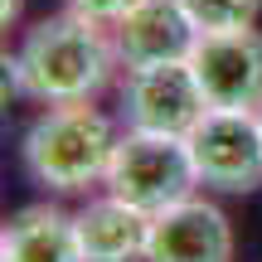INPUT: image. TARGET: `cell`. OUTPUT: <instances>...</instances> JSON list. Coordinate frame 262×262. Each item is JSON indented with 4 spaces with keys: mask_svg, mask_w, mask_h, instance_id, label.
Returning <instances> with one entry per match:
<instances>
[{
    "mask_svg": "<svg viewBox=\"0 0 262 262\" xmlns=\"http://www.w3.org/2000/svg\"><path fill=\"white\" fill-rule=\"evenodd\" d=\"M117 68H122V58L112 44V25L63 10V15L25 29L15 58H5V88L44 107L93 102L112 83Z\"/></svg>",
    "mask_w": 262,
    "mask_h": 262,
    "instance_id": "obj_1",
    "label": "cell"
},
{
    "mask_svg": "<svg viewBox=\"0 0 262 262\" xmlns=\"http://www.w3.org/2000/svg\"><path fill=\"white\" fill-rule=\"evenodd\" d=\"M112 150L117 131L93 102L49 107L29 122L25 141H19V160H25L29 180L54 194H88L93 185H102Z\"/></svg>",
    "mask_w": 262,
    "mask_h": 262,
    "instance_id": "obj_2",
    "label": "cell"
},
{
    "mask_svg": "<svg viewBox=\"0 0 262 262\" xmlns=\"http://www.w3.org/2000/svg\"><path fill=\"white\" fill-rule=\"evenodd\" d=\"M107 194H117L122 204L141 209V214H165L170 204L194 194L199 170L189 156L185 136H156V131H126L117 136L112 165H107Z\"/></svg>",
    "mask_w": 262,
    "mask_h": 262,
    "instance_id": "obj_3",
    "label": "cell"
},
{
    "mask_svg": "<svg viewBox=\"0 0 262 262\" xmlns=\"http://www.w3.org/2000/svg\"><path fill=\"white\" fill-rule=\"evenodd\" d=\"M199 185L219 194H253L262 189V112H214L189 131Z\"/></svg>",
    "mask_w": 262,
    "mask_h": 262,
    "instance_id": "obj_4",
    "label": "cell"
},
{
    "mask_svg": "<svg viewBox=\"0 0 262 262\" xmlns=\"http://www.w3.org/2000/svg\"><path fill=\"white\" fill-rule=\"evenodd\" d=\"M122 117H126V131L189 136V131L209 117V97H204V88H199L189 58L126 73L122 78Z\"/></svg>",
    "mask_w": 262,
    "mask_h": 262,
    "instance_id": "obj_5",
    "label": "cell"
},
{
    "mask_svg": "<svg viewBox=\"0 0 262 262\" xmlns=\"http://www.w3.org/2000/svg\"><path fill=\"white\" fill-rule=\"evenodd\" d=\"M189 68H194L214 112H262V34L257 29L199 34Z\"/></svg>",
    "mask_w": 262,
    "mask_h": 262,
    "instance_id": "obj_6",
    "label": "cell"
},
{
    "mask_svg": "<svg viewBox=\"0 0 262 262\" xmlns=\"http://www.w3.org/2000/svg\"><path fill=\"white\" fill-rule=\"evenodd\" d=\"M112 44H117L122 68L136 73V68L189 58L199 44V25L189 19V10L180 0H141L112 25Z\"/></svg>",
    "mask_w": 262,
    "mask_h": 262,
    "instance_id": "obj_7",
    "label": "cell"
},
{
    "mask_svg": "<svg viewBox=\"0 0 262 262\" xmlns=\"http://www.w3.org/2000/svg\"><path fill=\"white\" fill-rule=\"evenodd\" d=\"M141 262H233V224L209 199H180L150 219Z\"/></svg>",
    "mask_w": 262,
    "mask_h": 262,
    "instance_id": "obj_8",
    "label": "cell"
},
{
    "mask_svg": "<svg viewBox=\"0 0 262 262\" xmlns=\"http://www.w3.org/2000/svg\"><path fill=\"white\" fill-rule=\"evenodd\" d=\"M0 262H83L73 214L54 204H25L0 228Z\"/></svg>",
    "mask_w": 262,
    "mask_h": 262,
    "instance_id": "obj_9",
    "label": "cell"
},
{
    "mask_svg": "<svg viewBox=\"0 0 262 262\" xmlns=\"http://www.w3.org/2000/svg\"><path fill=\"white\" fill-rule=\"evenodd\" d=\"M78 243H83V262H136L146 257L150 238V214L122 204L117 194H102L73 214Z\"/></svg>",
    "mask_w": 262,
    "mask_h": 262,
    "instance_id": "obj_10",
    "label": "cell"
},
{
    "mask_svg": "<svg viewBox=\"0 0 262 262\" xmlns=\"http://www.w3.org/2000/svg\"><path fill=\"white\" fill-rule=\"evenodd\" d=\"M199 34H228V29H257L262 0H180Z\"/></svg>",
    "mask_w": 262,
    "mask_h": 262,
    "instance_id": "obj_11",
    "label": "cell"
},
{
    "mask_svg": "<svg viewBox=\"0 0 262 262\" xmlns=\"http://www.w3.org/2000/svg\"><path fill=\"white\" fill-rule=\"evenodd\" d=\"M131 5H141V0H63V10L88 15V19H97V25H117Z\"/></svg>",
    "mask_w": 262,
    "mask_h": 262,
    "instance_id": "obj_12",
    "label": "cell"
},
{
    "mask_svg": "<svg viewBox=\"0 0 262 262\" xmlns=\"http://www.w3.org/2000/svg\"><path fill=\"white\" fill-rule=\"evenodd\" d=\"M19 10H25V0H0V19H5V29L19 19Z\"/></svg>",
    "mask_w": 262,
    "mask_h": 262,
    "instance_id": "obj_13",
    "label": "cell"
}]
</instances>
